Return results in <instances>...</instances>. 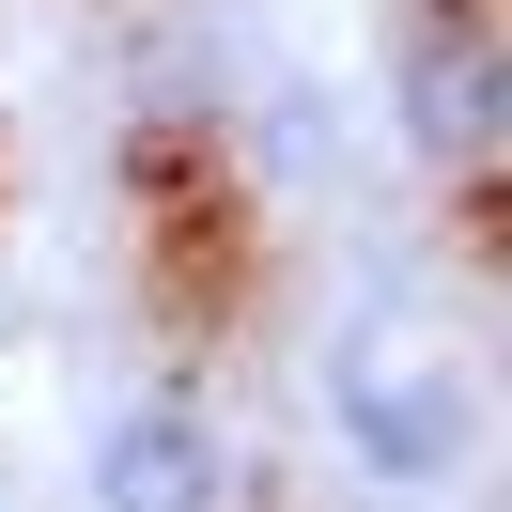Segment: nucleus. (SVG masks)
Instances as JSON below:
<instances>
[{"label": "nucleus", "mask_w": 512, "mask_h": 512, "mask_svg": "<svg viewBox=\"0 0 512 512\" xmlns=\"http://www.w3.org/2000/svg\"><path fill=\"white\" fill-rule=\"evenodd\" d=\"M342 450L388 497H435V481L481 466V388L450 373V357H357L342 373Z\"/></svg>", "instance_id": "obj_2"}, {"label": "nucleus", "mask_w": 512, "mask_h": 512, "mask_svg": "<svg viewBox=\"0 0 512 512\" xmlns=\"http://www.w3.org/2000/svg\"><path fill=\"white\" fill-rule=\"evenodd\" d=\"M388 125H404V156H435V171H481V156L512 140V47L481 32L466 0H419V16H404Z\"/></svg>", "instance_id": "obj_1"}, {"label": "nucleus", "mask_w": 512, "mask_h": 512, "mask_svg": "<svg viewBox=\"0 0 512 512\" xmlns=\"http://www.w3.org/2000/svg\"><path fill=\"white\" fill-rule=\"evenodd\" d=\"M94 512H233V450L202 404L140 388V404L94 419Z\"/></svg>", "instance_id": "obj_3"}]
</instances>
